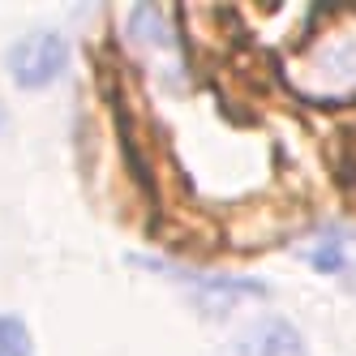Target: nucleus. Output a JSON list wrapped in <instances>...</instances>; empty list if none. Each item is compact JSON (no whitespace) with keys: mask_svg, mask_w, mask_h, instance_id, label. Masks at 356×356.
<instances>
[{"mask_svg":"<svg viewBox=\"0 0 356 356\" xmlns=\"http://www.w3.org/2000/svg\"><path fill=\"white\" fill-rule=\"evenodd\" d=\"M305 262H309L318 275L356 284V232H348V227H330V232H322L314 245H305Z\"/></svg>","mask_w":356,"mask_h":356,"instance_id":"nucleus-4","label":"nucleus"},{"mask_svg":"<svg viewBox=\"0 0 356 356\" xmlns=\"http://www.w3.org/2000/svg\"><path fill=\"white\" fill-rule=\"evenodd\" d=\"M65 65H69V43L56 31H31L5 52V69H9V78H13L17 90L52 86L65 73Z\"/></svg>","mask_w":356,"mask_h":356,"instance_id":"nucleus-2","label":"nucleus"},{"mask_svg":"<svg viewBox=\"0 0 356 356\" xmlns=\"http://www.w3.org/2000/svg\"><path fill=\"white\" fill-rule=\"evenodd\" d=\"M236 356H309V348L288 318H262L241 335Z\"/></svg>","mask_w":356,"mask_h":356,"instance_id":"nucleus-3","label":"nucleus"},{"mask_svg":"<svg viewBox=\"0 0 356 356\" xmlns=\"http://www.w3.org/2000/svg\"><path fill=\"white\" fill-rule=\"evenodd\" d=\"M0 356H35L26 322L13 314H0Z\"/></svg>","mask_w":356,"mask_h":356,"instance_id":"nucleus-5","label":"nucleus"},{"mask_svg":"<svg viewBox=\"0 0 356 356\" xmlns=\"http://www.w3.org/2000/svg\"><path fill=\"white\" fill-rule=\"evenodd\" d=\"M300 90L314 99H352L356 95V26L326 31L309 52L300 56Z\"/></svg>","mask_w":356,"mask_h":356,"instance_id":"nucleus-1","label":"nucleus"}]
</instances>
